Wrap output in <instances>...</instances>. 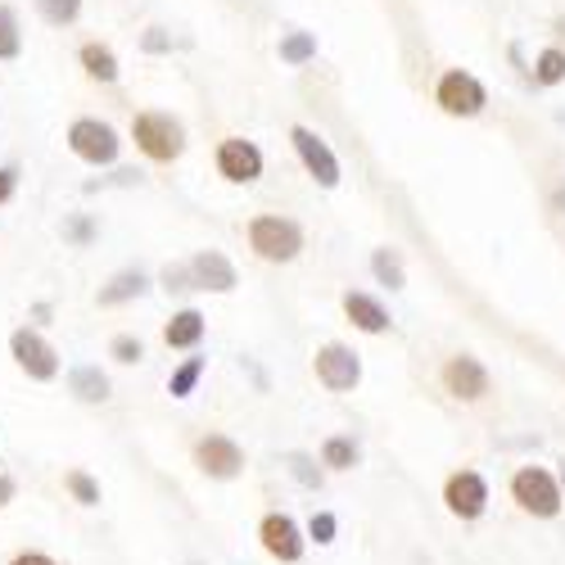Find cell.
<instances>
[{
  "mask_svg": "<svg viewBox=\"0 0 565 565\" xmlns=\"http://www.w3.org/2000/svg\"><path fill=\"white\" fill-rule=\"evenodd\" d=\"M131 140H136V150L146 154L150 163H177L181 150H185V127L172 118V114H136L131 118Z\"/></svg>",
  "mask_w": 565,
  "mask_h": 565,
  "instance_id": "cell-1",
  "label": "cell"
},
{
  "mask_svg": "<svg viewBox=\"0 0 565 565\" xmlns=\"http://www.w3.org/2000/svg\"><path fill=\"white\" fill-rule=\"evenodd\" d=\"M10 358H14V366L28 375V381H36V385L60 381V371H64L60 349L45 340L36 326H19V331L10 335Z\"/></svg>",
  "mask_w": 565,
  "mask_h": 565,
  "instance_id": "cell-2",
  "label": "cell"
},
{
  "mask_svg": "<svg viewBox=\"0 0 565 565\" xmlns=\"http://www.w3.org/2000/svg\"><path fill=\"white\" fill-rule=\"evenodd\" d=\"M511 502L521 507L525 515H534V521H556L561 515V484L552 480V470L543 466H521L511 476Z\"/></svg>",
  "mask_w": 565,
  "mask_h": 565,
  "instance_id": "cell-3",
  "label": "cell"
},
{
  "mask_svg": "<svg viewBox=\"0 0 565 565\" xmlns=\"http://www.w3.org/2000/svg\"><path fill=\"white\" fill-rule=\"evenodd\" d=\"M249 249H254L263 263H295L299 249H303V231H299V222H290V217L263 213V217L249 222Z\"/></svg>",
  "mask_w": 565,
  "mask_h": 565,
  "instance_id": "cell-4",
  "label": "cell"
},
{
  "mask_svg": "<svg viewBox=\"0 0 565 565\" xmlns=\"http://www.w3.org/2000/svg\"><path fill=\"white\" fill-rule=\"evenodd\" d=\"M68 150L82 159V163H90V168H109V163H118V150H122V140H118V131L109 127V122H100V118H77L73 127H68Z\"/></svg>",
  "mask_w": 565,
  "mask_h": 565,
  "instance_id": "cell-5",
  "label": "cell"
},
{
  "mask_svg": "<svg viewBox=\"0 0 565 565\" xmlns=\"http://www.w3.org/2000/svg\"><path fill=\"white\" fill-rule=\"evenodd\" d=\"M191 457H195L200 476H209L217 484L241 480V470H245V448L235 444L231 435H200L195 448H191Z\"/></svg>",
  "mask_w": 565,
  "mask_h": 565,
  "instance_id": "cell-6",
  "label": "cell"
},
{
  "mask_svg": "<svg viewBox=\"0 0 565 565\" xmlns=\"http://www.w3.org/2000/svg\"><path fill=\"white\" fill-rule=\"evenodd\" d=\"M258 543L280 565H299L303 552H308V539H303V530H299V521L290 511H267L258 521Z\"/></svg>",
  "mask_w": 565,
  "mask_h": 565,
  "instance_id": "cell-7",
  "label": "cell"
},
{
  "mask_svg": "<svg viewBox=\"0 0 565 565\" xmlns=\"http://www.w3.org/2000/svg\"><path fill=\"white\" fill-rule=\"evenodd\" d=\"M435 100H439V109H444L448 118H476V114L489 105V90H484L480 77H470V73L452 68V73L439 77Z\"/></svg>",
  "mask_w": 565,
  "mask_h": 565,
  "instance_id": "cell-8",
  "label": "cell"
},
{
  "mask_svg": "<svg viewBox=\"0 0 565 565\" xmlns=\"http://www.w3.org/2000/svg\"><path fill=\"white\" fill-rule=\"evenodd\" d=\"M312 371L331 394H349L362 385V358L349 344H321L312 358Z\"/></svg>",
  "mask_w": 565,
  "mask_h": 565,
  "instance_id": "cell-9",
  "label": "cell"
},
{
  "mask_svg": "<svg viewBox=\"0 0 565 565\" xmlns=\"http://www.w3.org/2000/svg\"><path fill=\"white\" fill-rule=\"evenodd\" d=\"M444 502L448 511L457 515V521H480V515L489 511V484L480 470H452V476L444 480Z\"/></svg>",
  "mask_w": 565,
  "mask_h": 565,
  "instance_id": "cell-10",
  "label": "cell"
},
{
  "mask_svg": "<svg viewBox=\"0 0 565 565\" xmlns=\"http://www.w3.org/2000/svg\"><path fill=\"white\" fill-rule=\"evenodd\" d=\"M290 140H295L303 168L317 177L321 191H335V185H340V159L331 154V146H326V140L312 127H290Z\"/></svg>",
  "mask_w": 565,
  "mask_h": 565,
  "instance_id": "cell-11",
  "label": "cell"
},
{
  "mask_svg": "<svg viewBox=\"0 0 565 565\" xmlns=\"http://www.w3.org/2000/svg\"><path fill=\"white\" fill-rule=\"evenodd\" d=\"M444 390L457 398V403H480L489 394V371L480 358H470V353H457L444 362Z\"/></svg>",
  "mask_w": 565,
  "mask_h": 565,
  "instance_id": "cell-12",
  "label": "cell"
},
{
  "mask_svg": "<svg viewBox=\"0 0 565 565\" xmlns=\"http://www.w3.org/2000/svg\"><path fill=\"white\" fill-rule=\"evenodd\" d=\"M217 172L235 185H249V181L263 177V150L245 136H226L217 146Z\"/></svg>",
  "mask_w": 565,
  "mask_h": 565,
  "instance_id": "cell-13",
  "label": "cell"
},
{
  "mask_svg": "<svg viewBox=\"0 0 565 565\" xmlns=\"http://www.w3.org/2000/svg\"><path fill=\"white\" fill-rule=\"evenodd\" d=\"M185 271H191V290H209V295H231L241 280H235V267L226 254L217 249H200L191 263H185Z\"/></svg>",
  "mask_w": 565,
  "mask_h": 565,
  "instance_id": "cell-14",
  "label": "cell"
},
{
  "mask_svg": "<svg viewBox=\"0 0 565 565\" xmlns=\"http://www.w3.org/2000/svg\"><path fill=\"white\" fill-rule=\"evenodd\" d=\"M204 331H209V317H204L200 308H181V312H172L168 326H163V344L177 349V353H191V349L204 344Z\"/></svg>",
  "mask_w": 565,
  "mask_h": 565,
  "instance_id": "cell-15",
  "label": "cell"
},
{
  "mask_svg": "<svg viewBox=\"0 0 565 565\" xmlns=\"http://www.w3.org/2000/svg\"><path fill=\"white\" fill-rule=\"evenodd\" d=\"M68 394L77 398V403H86V407H100V403H109L114 398V385H109V375L100 371V366H90V362H82V366H68Z\"/></svg>",
  "mask_w": 565,
  "mask_h": 565,
  "instance_id": "cell-16",
  "label": "cell"
},
{
  "mask_svg": "<svg viewBox=\"0 0 565 565\" xmlns=\"http://www.w3.org/2000/svg\"><path fill=\"white\" fill-rule=\"evenodd\" d=\"M344 317L358 326L362 335H385L390 326H394V317H390L381 303H375L371 295H362V290H349V295H344Z\"/></svg>",
  "mask_w": 565,
  "mask_h": 565,
  "instance_id": "cell-17",
  "label": "cell"
},
{
  "mask_svg": "<svg viewBox=\"0 0 565 565\" xmlns=\"http://www.w3.org/2000/svg\"><path fill=\"white\" fill-rule=\"evenodd\" d=\"M150 290V276L140 271V267H127V271H118L109 286H100V295H96V303L100 308H114V303H127V299H140Z\"/></svg>",
  "mask_w": 565,
  "mask_h": 565,
  "instance_id": "cell-18",
  "label": "cell"
},
{
  "mask_svg": "<svg viewBox=\"0 0 565 565\" xmlns=\"http://www.w3.org/2000/svg\"><path fill=\"white\" fill-rule=\"evenodd\" d=\"M77 60H82V68H86L90 82H105V86L118 82V73H122V68H118V55L109 51L105 41H86L82 51H77Z\"/></svg>",
  "mask_w": 565,
  "mask_h": 565,
  "instance_id": "cell-19",
  "label": "cell"
},
{
  "mask_svg": "<svg viewBox=\"0 0 565 565\" xmlns=\"http://www.w3.org/2000/svg\"><path fill=\"white\" fill-rule=\"evenodd\" d=\"M204 371H209V358H185V362L168 375V394H172V398H191V394L200 390V381H204Z\"/></svg>",
  "mask_w": 565,
  "mask_h": 565,
  "instance_id": "cell-20",
  "label": "cell"
},
{
  "mask_svg": "<svg viewBox=\"0 0 565 565\" xmlns=\"http://www.w3.org/2000/svg\"><path fill=\"white\" fill-rule=\"evenodd\" d=\"M64 493L77 502V507H100V480L90 476V470H82V466H73V470H64Z\"/></svg>",
  "mask_w": 565,
  "mask_h": 565,
  "instance_id": "cell-21",
  "label": "cell"
},
{
  "mask_svg": "<svg viewBox=\"0 0 565 565\" xmlns=\"http://www.w3.org/2000/svg\"><path fill=\"white\" fill-rule=\"evenodd\" d=\"M23 55V23L19 10L0 0V60H19Z\"/></svg>",
  "mask_w": 565,
  "mask_h": 565,
  "instance_id": "cell-22",
  "label": "cell"
},
{
  "mask_svg": "<svg viewBox=\"0 0 565 565\" xmlns=\"http://www.w3.org/2000/svg\"><path fill=\"white\" fill-rule=\"evenodd\" d=\"M308 60H317V32H286L280 36V64L299 68Z\"/></svg>",
  "mask_w": 565,
  "mask_h": 565,
  "instance_id": "cell-23",
  "label": "cell"
},
{
  "mask_svg": "<svg viewBox=\"0 0 565 565\" xmlns=\"http://www.w3.org/2000/svg\"><path fill=\"white\" fill-rule=\"evenodd\" d=\"M371 271H375V280H381V286H390V290H403V286H407V271H403L398 249H375V254H371Z\"/></svg>",
  "mask_w": 565,
  "mask_h": 565,
  "instance_id": "cell-24",
  "label": "cell"
},
{
  "mask_svg": "<svg viewBox=\"0 0 565 565\" xmlns=\"http://www.w3.org/2000/svg\"><path fill=\"white\" fill-rule=\"evenodd\" d=\"M358 444L349 439V435H331L321 444V466H331V470H353L358 466Z\"/></svg>",
  "mask_w": 565,
  "mask_h": 565,
  "instance_id": "cell-25",
  "label": "cell"
},
{
  "mask_svg": "<svg viewBox=\"0 0 565 565\" xmlns=\"http://www.w3.org/2000/svg\"><path fill=\"white\" fill-rule=\"evenodd\" d=\"M32 6H36V14L51 28H68L82 14V0H32Z\"/></svg>",
  "mask_w": 565,
  "mask_h": 565,
  "instance_id": "cell-26",
  "label": "cell"
},
{
  "mask_svg": "<svg viewBox=\"0 0 565 565\" xmlns=\"http://www.w3.org/2000/svg\"><path fill=\"white\" fill-rule=\"evenodd\" d=\"M534 82H543V86H561V82H565V51L547 45V51L534 60Z\"/></svg>",
  "mask_w": 565,
  "mask_h": 565,
  "instance_id": "cell-27",
  "label": "cell"
},
{
  "mask_svg": "<svg viewBox=\"0 0 565 565\" xmlns=\"http://www.w3.org/2000/svg\"><path fill=\"white\" fill-rule=\"evenodd\" d=\"M109 358H114L118 366H136L140 358H146V344H140V335H127V331H122V335L109 340Z\"/></svg>",
  "mask_w": 565,
  "mask_h": 565,
  "instance_id": "cell-28",
  "label": "cell"
},
{
  "mask_svg": "<svg viewBox=\"0 0 565 565\" xmlns=\"http://www.w3.org/2000/svg\"><path fill=\"white\" fill-rule=\"evenodd\" d=\"M335 534H340V521L331 511H312V521H308V539L317 543V547H331L335 543Z\"/></svg>",
  "mask_w": 565,
  "mask_h": 565,
  "instance_id": "cell-29",
  "label": "cell"
},
{
  "mask_svg": "<svg viewBox=\"0 0 565 565\" xmlns=\"http://www.w3.org/2000/svg\"><path fill=\"white\" fill-rule=\"evenodd\" d=\"M159 280H163V290H191V271H185V263H168Z\"/></svg>",
  "mask_w": 565,
  "mask_h": 565,
  "instance_id": "cell-30",
  "label": "cell"
},
{
  "mask_svg": "<svg viewBox=\"0 0 565 565\" xmlns=\"http://www.w3.org/2000/svg\"><path fill=\"white\" fill-rule=\"evenodd\" d=\"M290 470H295V480H299V484H308V489H317V484H321V476L312 470V461H308L303 452H290Z\"/></svg>",
  "mask_w": 565,
  "mask_h": 565,
  "instance_id": "cell-31",
  "label": "cell"
},
{
  "mask_svg": "<svg viewBox=\"0 0 565 565\" xmlns=\"http://www.w3.org/2000/svg\"><path fill=\"white\" fill-rule=\"evenodd\" d=\"M10 565H60V561L51 552H41V547H23V552L10 556Z\"/></svg>",
  "mask_w": 565,
  "mask_h": 565,
  "instance_id": "cell-32",
  "label": "cell"
},
{
  "mask_svg": "<svg viewBox=\"0 0 565 565\" xmlns=\"http://www.w3.org/2000/svg\"><path fill=\"white\" fill-rule=\"evenodd\" d=\"M19 191V168H0V204H10Z\"/></svg>",
  "mask_w": 565,
  "mask_h": 565,
  "instance_id": "cell-33",
  "label": "cell"
},
{
  "mask_svg": "<svg viewBox=\"0 0 565 565\" xmlns=\"http://www.w3.org/2000/svg\"><path fill=\"white\" fill-rule=\"evenodd\" d=\"M14 498H19V480L10 476V470H0V511H6Z\"/></svg>",
  "mask_w": 565,
  "mask_h": 565,
  "instance_id": "cell-34",
  "label": "cell"
},
{
  "mask_svg": "<svg viewBox=\"0 0 565 565\" xmlns=\"http://www.w3.org/2000/svg\"><path fill=\"white\" fill-rule=\"evenodd\" d=\"M140 45H146L150 55H159V51H168L172 41H168V32H163V28H150V32H146V41H140Z\"/></svg>",
  "mask_w": 565,
  "mask_h": 565,
  "instance_id": "cell-35",
  "label": "cell"
},
{
  "mask_svg": "<svg viewBox=\"0 0 565 565\" xmlns=\"http://www.w3.org/2000/svg\"><path fill=\"white\" fill-rule=\"evenodd\" d=\"M68 235H73V241H86L90 226H86V222H73V226H68Z\"/></svg>",
  "mask_w": 565,
  "mask_h": 565,
  "instance_id": "cell-36",
  "label": "cell"
},
{
  "mask_svg": "<svg viewBox=\"0 0 565 565\" xmlns=\"http://www.w3.org/2000/svg\"><path fill=\"white\" fill-rule=\"evenodd\" d=\"M556 209H565V191H561V195H556Z\"/></svg>",
  "mask_w": 565,
  "mask_h": 565,
  "instance_id": "cell-37",
  "label": "cell"
},
{
  "mask_svg": "<svg viewBox=\"0 0 565 565\" xmlns=\"http://www.w3.org/2000/svg\"><path fill=\"white\" fill-rule=\"evenodd\" d=\"M556 32H561V36H565V19H556Z\"/></svg>",
  "mask_w": 565,
  "mask_h": 565,
  "instance_id": "cell-38",
  "label": "cell"
}]
</instances>
